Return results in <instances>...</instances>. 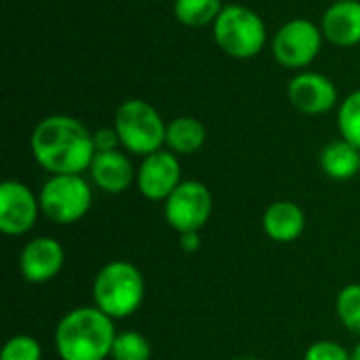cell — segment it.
Segmentation results:
<instances>
[{"label":"cell","instance_id":"cell-1","mask_svg":"<svg viewBox=\"0 0 360 360\" xmlns=\"http://www.w3.org/2000/svg\"><path fill=\"white\" fill-rule=\"evenodd\" d=\"M34 160L49 175H84L95 158L93 133L74 116L42 118L30 139Z\"/></svg>","mask_w":360,"mask_h":360},{"label":"cell","instance_id":"cell-2","mask_svg":"<svg viewBox=\"0 0 360 360\" xmlns=\"http://www.w3.org/2000/svg\"><path fill=\"white\" fill-rule=\"evenodd\" d=\"M118 331L114 321L95 306L74 308L55 327V350L61 360H105Z\"/></svg>","mask_w":360,"mask_h":360},{"label":"cell","instance_id":"cell-3","mask_svg":"<svg viewBox=\"0 0 360 360\" xmlns=\"http://www.w3.org/2000/svg\"><path fill=\"white\" fill-rule=\"evenodd\" d=\"M91 293L95 308L112 321H124L141 308L146 297V281L135 264L114 259L99 268L93 278Z\"/></svg>","mask_w":360,"mask_h":360},{"label":"cell","instance_id":"cell-4","mask_svg":"<svg viewBox=\"0 0 360 360\" xmlns=\"http://www.w3.org/2000/svg\"><path fill=\"white\" fill-rule=\"evenodd\" d=\"M114 129L120 146L135 156L143 158L165 148L167 122L146 99L122 101L114 116Z\"/></svg>","mask_w":360,"mask_h":360},{"label":"cell","instance_id":"cell-5","mask_svg":"<svg viewBox=\"0 0 360 360\" xmlns=\"http://www.w3.org/2000/svg\"><path fill=\"white\" fill-rule=\"evenodd\" d=\"M217 46L234 59H251L259 55L268 42L264 19L249 6L228 4L213 23Z\"/></svg>","mask_w":360,"mask_h":360},{"label":"cell","instance_id":"cell-6","mask_svg":"<svg viewBox=\"0 0 360 360\" xmlns=\"http://www.w3.org/2000/svg\"><path fill=\"white\" fill-rule=\"evenodd\" d=\"M42 215L57 226H72L80 221L93 205V188L84 175H51L40 192Z\"/></svg>","mask_w":360,"mask_h":360},{"label":"cell","instance_id":"cell-7","mask_svg":"<svg viewBox=\"0 0 360 360\" xmlns=\"http://www.w3.org/2000/svg\"><path fill=\"white\" fill-rule=\"evenodd\" d=\"M162 205L165 221L177 234L200 232L213 213L211 190L196 179H184Z\"/></svg>","mask_w":360,"mask_h":360},{"label":"cell","instance_id":"cell-8","mask_svg":"<svg viewBox=\"0 0 360 360\" xmlns=\"http://www.w3.org/2000/svg\"><path fill=\"white\" fill-rule=\"evenodd\" d=\"M323 30L310 19H291L283 23L272 38L274 59L287 70H304L323 49Z\"/></svg>","mask_w":360,"mask_h":360},{"label":"cell","instance_id":"cell-9","mask_svg":"<svg viewBox=\"0 0 360 360\" xmlns=\"http://www.w3.org/2000/svg\"><path fill=\"white\" fill-rule=\"evenodd\" d=\"M40 200L23 181L6 179L0 184V232L4 236H23L38 221Z\"/></svg>","mask_w":360,"mask_h":360},{"label":"cell","instance_id":"cell-10","mask_svg":"<svg viewBox=\"0 0 360 360\" xmlns=\"http://www.w3.org/2000/svg\"><path fill=\"white\" fill-rule=\"evenodd\" d=\"M181 181L179 158L167 148L143 156L141 165L137 167L135 186L146 200L165 202Z\"/></svg>","mask_w":360,"mask_h":360},{"label":"cell","instance_id":"cell-11","mask_svg":"<svg viewBox=\"0 0 360 360\" xmlns=\"http://www.w3.org/2000/svg\"><path fill=\"white\" fill-rule=\"evenodd\" d=\"M291 105L306 116H321L338 105V86L319 72H300L287 86Z\"/></svg>","mask_w":360,"mask_h":360},{"label":"cell","instance_id":"cell-12","mask_svg":"<svg viewBox=\"0 0 360 360\" xmlns=\"http://www.w3.org/2000/svg\"><path fill=\"white\" fill-rule=\"evenodd\" d=\"M65 264V249L53 236H36L25 243L19 255V272L32 285L53 281Z\"/></svg>","mask_w":360,"mask_h":360},{"label":"cell","instance_id":"cell-13","mask_svg":"<svg viewBox=\"0 0 360 360\" xmlns=\"http://www.w3.org/2000/svg\"><path fill=\"white\" fill-rule=\"evenodd\" d=\"M91 181L105 194H124L137 179V169L120 150L97 152L89 167Z\"/></svg>","mask_w":360,"mask_h":360},{"label":"cell","instance_id":"cell-14","mask_svg":"<svg viewBox=\"0 0 360 360\" xmlns=\"http://www.w3.org/2000/svg\"><path fill=\"white\" fill-rule=\"evenodd\" d=\"M323 36L338 46L360 44V2L359 0H335L323 15Z\"/></svg>","mask_w":360,"mask_h":360},{"label":"cell","instance_id":"cell-15","mask_svg":"<svg viewBox=\"0 0 360 360\" xmlns=\"http://www.w3.org/2000/svg\"><path fill=\"white\" fill-rule=\"evenodd\" d=\"M264 234L281 245L297 240L306 230V213L293 200H276L262 215Z\"/></svg>","mask_w":360,"mask_h":360},{"label":"cell","instance_id":"cell-16","mask_svg":"<svg viewBox=\"0 0 360 360\" xmlns=\"http://www.w3.org/2000/svg\"><path fill=\"white\" fill-rule=\"evenodd\" d=\"M323 173L335 181H348L360 175V150L346 139L329 141L319 158Z\"/></svg>","mask_w":360,"mask_h":360},{"label":"cell","instance_id":"cell-17","mask_svg":"<svg viewBox=\"0 0 360 360\" xmlns=\"http://www.w3.org/2000/svg\"><path fill=\"white\" fill-rule=\"evenodd\" d=\"M207 141L205 124L194 116H177L167 124L165 148L177 156L196 154Z\"/></svg>","mask_w":360,"mask_h":360},{"label":"cell","instance_id":"cell-18","mask_svg":"<svg viewBox=\"0 0 360 360\" xmlns=\"http://www.w3.org/2000/svg\"><path fill=\"white\" fill-rule=\"evenodd\" d=\"M221 8V0H175L173 4L177 21L188 27H202L209 23L213 25Z\"/></svg>","mask_w":360,"mask_h":360},{"label":"cell","instance_id":"cell-19","mask_svg":"<svg viewBox=\"0 0 360 360\" xmlns=\"http://www.w3.org/2000/svg\"><path fill=\"white\" fill-rule=\"evenodd\" d=\"M112 360H150L152 344L146 335L137 331H120L112 346Z\"/></svg>","mask_w":360,"mask_h":360},{"label":"cell","instance_id":"cell-20","mask_svg":"<svg viewBox=\"0 0 360 360\" xmlns=\"http://www.w3.org/2000/svg\"><path fill=\"white\" fill-rule=\"evenodd\" d=\"M335 312L340 323L360 338V283L346 285L335 300Z\"/></svg>","mask_w":360,"mask_h":360},{"label":"cell","instance_id":"cell-21","mask_svg":"<svg viewBox=\"0 0 360 360\" xmlns=\"http://www.w3.org/2000/svg\"><path fill=\"white\" fill-rule=\"evenodd\" d=\"M338 127L342 139L350 141L360 150V89L342 99L338 110Z\"/></svg>","mask_w":360,"mask_h":360},{"label":"cell","instance_id":"cell-22","mask_svg":"<svg viewBox=\"0 0 360 360\" xmlns=\"http://www.w3.org/2000/svg\"><path fill=\"white\" fill-rule=\"evenodd\" d=\"M0 360H42V346L32 335H13L2 346Z\"/></svg>","mask_w":360,"mask_h":360},{"label":"cell","instance_id":"cell-23","mask_svg":"<svg viewBox=\"0 0 360 360\" xmlns=\"http://www.w3.org/2000/svg\"><path fill=\"white\" fill-rule=\"evenodd\" d=\"M304 360H352V350L333 340H321L308 346Z\"/></svg>","mask_w":360,"mask_h":360},{"label":"cell","instance_id":"cell-24","mask_svg":"<svg viewBox=\"0 0 360 360\" xmlns=\"http://www.w3.org/2000/svg\"><path fill=\"white\" fill-rule=\"evenodd\" d=\"M93 143H95V152H114L120 146L118 133L114 127L110 129H99L93 133Z\"/></svg>","mask_w":360,"mask_h":360},{"label":"cell","instance_id":"cell-25","mask_svg":"<svg viewBox=\"0 0 360 360\" xmlns=\"http://www.w3.org/2000/svg\"><path fill=\"white\" fill-rule=\"evenodd\" d=\"M179 247L186 253H196L200 249V232H186L179 234Z\"/></svg>","mask_w":360,"mask_h":360},{"label":"cell","instance_id":"cell-26","mask_svg":"<svg viewBox=\"0 0 360 360\" xmlns=\"http://www.w3.org/2000/svg\"><path fill=\"white\" fill-rule=\"evenodd\" d=\"M352 360H360V342L352 348Z\"/></svg>","mask_w":360,"mask_h":360},{"label":"cell","instance_id":"cell-27","mask_svg":"<svg viewBox=\"0 0 360 360\" xmlns=\"http://www.w3.org/2000/svg\"><path fill=\"white\" fill-rule=\"evenodd\" d=\"M240 360H257V359H240Z\"/></svg>","mask_w":360,"mask_h":360}]
</instances>
